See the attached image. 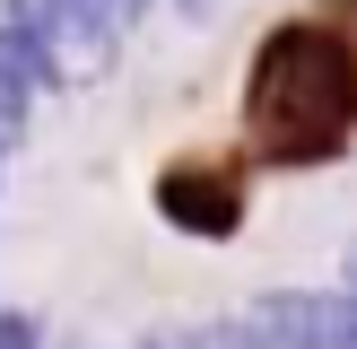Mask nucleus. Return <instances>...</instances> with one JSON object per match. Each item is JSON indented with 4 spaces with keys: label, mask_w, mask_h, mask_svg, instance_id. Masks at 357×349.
I'll return each mask as SVG.
<instances>
[{
    "label": "nucleus",
    "mask_w": 357,
    "mask_h": 349,
    "mask_svg": "<svg viewBox=\"0 0 357 349\" xmlns=\"http://www.w3.org/2000/svg\"><path fill=\"white\" fill-rule=\"evenodd\" d=\"M0 349H44V332H35V314L0 306Z\"/></svg>",
    "instance_id": "nucleus-5"
},
{
    "label": "nucleus",
    "mask_w": 357,
    "mask_h": 349,
    "mask_svg": "<svg viewBox=\"0 0 357 349\" xmlns=\"http://www.w3.org/2000/svg\"><path fill=\"white\" fill-rule=\"evenodd\" d=\"M244 184H253L244 149H183L174 166H157V218L201 244H227L244 227Z\"/></svg>",
    "instance_id": "nucleus-2"
},
{
    "label": "nucleus",
    "mask_w": 357,
    "mask_h": 349,
    "mask_svg": "<svg viewBox=\"0 0 357 349\" xmlns=\"http://www.w3.org/2000/svg\"><path fill=\"white\" fill-rule=\"evenodd\" d=\"M244 166L314 174L357 149V0L279 17L244 61Z\"/></svg>",
    "instance_id": "nucleus-1"
},
{
    "label": "nucleus",
    "mask_w": 357,
    "mask_h": 349,
    "mask_svg": "<svg viewBox=\"0 0 357 349\" xmlns=\"http://www.w3.org/2000/svg\"><path fill=\"white\" fill-rule=\"evenodd\" d=\"M0 157H9V149H0Z\"/></svg>",
    "instance_id": "nucleus-8"
},
{
    "label": "nucleus",
    "mask_w": 357,
    "mask_h": 349,
    "mask_svg": "<svg viewBox=\"0 0 357 349\" xmlns=\"http://www.w3.org/2000/svg\"><path fill=\"white\" fill-rule=\"evenodd\" d=\"M44 87H52V79H44V52H35V35L0 17V149L26 131V114H35V96H44Z\"/></svg>",
    "instance_id": "nucleus-3"
},
{
    "label": "nucleus",
    "mask_w": 357,
    "mask_h": 349,
    "mask_svg": "<svg viewBox=\"0 0 357 349\" xmlns=\"http://www.w3.org/2000/svg\"><path fill=\"white\" fill-rule=\"evenodd\" d=\"M183 9H201V0H183Z\"/></svg>",
    "instance_id": "nucleus-6"
},
{
    "label": "nucleus",
    "mask_w": 357,
    "mask_h": 349,
    "mask_svg": "<svg viewBox=\"0 0 357 349\" xmlns=\"http://www.w3.org/2000/svg\"><path fill=\"white\" fill-rule=\"evenodd\" d=\"M166 349H261V341H253V323H209V332H192V341H166Z\"/></svg>",
    "instance_id": "nucleus-4"
},
{
    "label": "nucleus",
    "mask_w": 357,
    "mask_h": 349,
    "mask_svg": "<svg viewBox=\"0 0 357 349\" xmlns=\"http://www.w3.org/2000/svg\"><path fill=\"white\" fill-rule=\"evenodd\" d=\"M149 349H166V341H149Z\"/></svg>",
    "instance_id": "nucleus-7"
}]
</instances>
